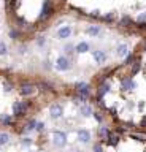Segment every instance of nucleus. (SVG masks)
Returning a JSON list of instances; mask_svg holds the SVG:
<instances>
[{
  "label": "nucleus",
  "instance_id": "obj_1",
  "mask_svg": "<svg viewBox=\"0 0 146 152\" xmlns=\"http://www.w3.org/2000/svg\"><path fill=\"white\" fill-rule=\"evenodd\" d=\"M54 13V7H53V2L51 0H46V2L43 3V8H41V14L38 18V21H46V19H49L51 16H53Z\"/></svg>",
  "mask_w": 146,
  "mask_h": 152
},
{
  "label": "nucleus",
  "instance_id": "obj_2",
  "mask_svg": "<svg viewBox=\"0 0 146 152\" xmlns=\"http://www.w3.org/2000/svg\"><path fill=\"white\" fill-rule=\"evenodd\" d=\"M29 106H30L29 102H15V104H13V114L16 117L24 116L27 113V109H29Z\"/></svg>",
  "mask_w": 146,
  "mask_h": 152
},
{
  "label": "nucleus",
  "instance_id": "obj_3",
  "mask_svg": "<svg viewBox=\"0 0 146 152\" xmlns=\"http://www.w3.org/2000/svg\"><path fill=\"white\" fill-rule=\"evenodd\" d=\"M53 144L56 147H64L67 144V135L64 132H59V130L53 132Z\"/></svg>",
  "mask_w": 146,
  "mask_h": 152
},
{
  "label": "nucleus",
  "instance_id": "obj_4",
  "mask_svg": "<svg viewBox=\"0 0 146 152\" xmlns=\"http://www.w3.org/2000/svg\"><path fill=\"white\" fill-rule=\"evenodd\" d=\"M72 68V64H70V60L67 59L65 56H60L57 60H56V70L59 71H67Z\"/></svg>",
  "mask_w": 146,
  "mask_h": 152
},
{
  "label": "nucleus",
  "instance_id": "obj_5",
  "mask_svg": "<svg viewBox=\"0 0 146 152\" xmlns=\"http://www.w3.org/2000/svg\"><path fill=\"white\" fill-rule=\"evenodd\" d=\"M19 92H21V95H24V97H30V95H34L37 92V86L32 84V83H24L21 86Z\"/></svg>",
  "mask_w": 146,
  "mask_h": 152
},
{
  "label": "nucleus",
  "instance_id": "obj_6",
  "mask_svg": "<svg viewBox=\"0 0 146 152\" xmlns=\"http://www.w3.org/2000/svg\"><path fill=\"white\" fill-rule=\"evenodd\" d=\"M62 113H64V108H62V104H59V103H54L53 106L49 108V114L53 119H59L62 116Z\"/></svg>",
  "mask_w": 146,
  "mask_h": 152
},
{
  "label": "nucleus",
  "instance_id": "obj_7",
  "mask_svg": "<svg viewBox=\"0 0 146 152\" xmlns=\"http://www.w3.org/2000/svg\"><path fill=\"white\" fill-rule=\"evenodd\" d=\"M72 33H73V28L70 26H65V27H62V28L57 30V38L59 40H67V38H70Z\"/></svg>",
  "mask_w": 146,
  "mask_h": 152
},
{
  "label": "nucleus",
  "instance_id": "obj_8",
  "mask_svg": "<svg viewBox=\"0 0 146 152\" xmlns=\"http://www.w3.org/2000/svg\"><path fill=\"white\" fill-rule=\"evenodd\" d=\"M92 57L97 64H105L106 62V54L105 51H92Z\"/></svg>",
  "mask_w": 146,
  "mask_h": 152
},
{
  "label": "nucleus",
  "instance_id": "obj_9",
  "mask_svg": "<svg viewBox=\"0 0 146 152\" xmlns=\"http://www.w3.org/2000/svg\"><path fill=\"white\" fill-rule=\"evenodd\" d=\"M78 140L81 142H89V141H91V132L86 130V128L78 130Z\"/></svg>",
  "mask_w": 146,
  "mask_h": 152
},
{
  "label": "nucleus",
  "instance_id": "obj_10",
  "mask_svg": "<svg viewBox=\"0 0 146 152\" xmlns=\"http://www.w3.org/2000/svg\"><path fill=\"white\" fill-rule=\"evenodd\" d=\"M122 87L127 89V90H134V89L136 87V84H135L134 78H132V76H127V78L122 79Z\"/></svg>",
  "mask_w": 146,
  "mask_h": 152
},
{
  "label": "nucleus",
  "instance_id": "obj_11",
  "mask_svg": "<svg viewBox=\"0 0 146 152\" xmlns=\"http://www.w3.org/2000/svg\"><path fill=\"white\" fill-rule=\"evenodd\" d=\"M89 49H91V46H89L87 41H79L76 46H75V51L79 52V54H84V52H87Z\"/></svg>",
  "mask_w": 146,
  "mask_h": 152
},
{
  "label": "nucleus",
  "instance_id": "obj_12",
  "mask_svg": "<svg viewBox=\"0 0 146 152\" xmlns=\"http://www.w3.org/2000/svg\"><path fill=\"white\" fill-rule=\"evenodd\" d=\"M108 90H110V84H108V83H100V86H98V92H97L98 100L103 98V95H105Z\"/></svg>",
  "mask_w": 146,
  "mask_h": 152
},
{
  "label": "nucleus",
  "instance_id": "obj_13",
  "mask_svg": "<svg viewBox=\"0 0 146 152\" xmlns=\"http://www.w3.org/2000/svg\"><path fill=\"white\" fill-rule=\"evenodd\" d=\"M100 26H91V27H87L86 28V33L89 37H97V35H100Z\"/></svg>",
  "mask_w": 146,
  "mask_h": 152
},
{
  "label": "nucleus",
  "instance_id": "obj_14",
  "mask_svg": "<svg viewBox=\"0 0 146 152\" xmlns=\"http://www.w3.org/2000/svg\"><path fill=\"white\" fill-rule=\"evenodd\" d=\"M106 140L110 144H117V141H119V135L114 132H108V136H106Z\"/></svg>",
  "mask_w": 146,
  "mask_h": 152
},
{
  "label": "nucleus",
  "instance_id": "obj_15",
  "mask_svg": "<svg viewBox=\"0 0 146 152\" xmlns=\"http://www.w3.org/2000/svg\"><path fill=\"white\" fill-rule=\"evenodd\" d=\"M116 54L119 56V57H125L127 54H129V49H127V46H125V45H119V46H117Z\"/></svg>",
  "mask_w": 146,
  "mask_h": 152
},
{
  "label": "nucleus",
  "instance_id": "obj_16",
  "mask_svg": "<svg viewBox=\"0 0 146 152\" xmlns=\"http://www.w3.org/2000/svg\"><path fill=\"white\" fill-rule=\"evenodd\" d=\"M81 114L84 117H89V116H92V108L89 106V104H86L84 103L83 106H81Z\"/></svg>",
  "mask_w": 146,
  "mask_h": 152
},
{
  "label": "nucleus",
  "instance_id": "obj_17",
  "mask_svg": "<svg viewBox=\"0 0 146 152\" xmlns=\"http://www.w3.org/2000/svg\"><path fill=\"white\" fill-rule=\"evenodd\" d=\"M8 142H10V135L5 133V132H2L0 133V146H5V144H8Z\"/></svg>",
  "mask_w": 146,
  "mask_h": 152
},
{
  "label": "nucleus",
  "instance_id": "obj_18",
  "mask_svg": "<svg viewBox=\"0 0 146 152\" xmlns=\"http://www.w3.org/2000/svg\"><path fill=\"white\" fill-rule=\"evenodd\" d=\"M35 122H37V121H34V119L27 122L26 125H24V127H26V128H24V132H26V133H29V132H32V130H35Z\"/></svg>",
  "mask_w": 146,
  "mask_h": 152
},
{
  "label": "nucleus",
  "instance_id": "obj_19",
  "mask_svg": "<svg viewBox=\"0 0 146 152\" xmlns=\"http://www.w3.org/2000/svg\"><path fill=\"white\" fill-rule=\"evenodd\" d=\"M121 26H124V27H130V26H134V22H132V19L130 16H124L121 19Z\"/></svg>",
  "mask_w": 146,
  "mask_h": 152
},
{
  "label": "nucleus",
  "instance_id": "obj_20",
  "mask_svg": "<svg viewBox=\"0 0 146 152\" xmlns=\"http://www.w3.org/2000/svg\"><path fill=\"white\" fill-rule=\"evenodd\" d=\"M108 132H110V130H108L106 127H100V128H98V136H100L102 140H106V136H108Z\"/></svg>",
  "mask_w": 146,
  "mask_h": 152
},
{
  "label": "nucleus",
  "instance_id": "obj_21",
  "mask_svg": "<svg viewBox=\"0 0 146 152\" xmlns=\"http://www.w3.org/2000/svg\"><path fill=\"white\" fill-rule=\"evenodd\" d=\"M8 54V46L5 41H0V56H7Z\"/></svg>",
  "mask_w": 146,
  "mask_h": 152
},
{
  "label": "nucleus",
  "instance_id": "obj_22",
  "mask_svg": "<svg viewBox=\"0 0 146 152\" xmlns=\"http://www.w3.org/2000/svg\"><path fill=\"white\" fill-rule=\"evenodd\" d=\"M21 33L19 30H16V28H13V30H10V38H13V40H19Z\"/></svg>",
  "mask_w": 146,
  "mask_h": 152
},
{
  "label": "nucleus",
  "instance_id": "obj_23",
  "mask_svg": "<svg viewBox=\"0 0 146 152\" xmlns=\"http://www.w3.org/2000/svg\"><path fill=\"white\" fill-rule=\"evenodd\" d=\"M2 124H5V125H13V119L10 116H3L2 117Z\"/></svg>",
  "mask_w": 146,
  "mask_h": 152
},
{
  "label": "nucleus",
  "instance_id": "obj_24",
  "mask_svg": "<svg viewBox=\"0 0 146 152\" xmlns=\"http://www.w3.org/2000/svg\"><path fill=\"white\" fill-rule=\"evenodd\" d=\"M135 60V56H125V60H124V65H132V62Z\"/></svg>",
  "mask_w": 146,
  "mask_h": 152
},
{
  "label": "nucleus",
  "instance_id": "obj_25",
  "mask_svg": "<svg viewBox=\"0 0 146 152\" xmlns=\"http://www.w3.org/2000/svg\"><path fill=\"white\" fill-rule=\"evenodd\" d=\"M140 68H141V65L138 64V62H135V64H134V68H132V76H134L136 71H140Z\"/></svg>",
  "mask_w": 146,
  "mask_h": 152
},
{
  "label": "nucleus",
  "instance_id": "obj_26",
  "mask_svg": "<svg viewBox=\"0 0 146 152\" xmlns=\"http://www.w3.org/2000/svg\"><path fill=\"white\" fill-rule=\"evenodd\" d=\"M91 18H95V19H102V14H100V11L98 10H95V11H92L91 14H89Z\"/></svg>",
  "mask_w": 146,
  "mask_h": 152
},
{
  "label": "nucleus",
  "instance_id": "obj_27",
  "mask_svg": "<svg viewBox=\"0 0 146 152\" xmlns=\"http://www.w3.org/2000/svg\"><path fill=\"white\" fill-rule=\"evenodd\" d=\"M65 52H67V54L75 52V45H67V46H65Z\"/></svg>",
  "mask_w": 146,
  "mask_h": 152
},
{
  "label": "nucleus",
  "instance_id": "obj_28",
  "mask_svg": "<svg viewBox=\"0 0 146 152\" xmlns=\"http://www.w3.org/2000/svg\"><path fill=\"white\" fill-rule=\"evenodd\" d=\"M43 127H45L43 122H35V130L37 132H41V130H43Z\"/></svg>",
  "mask_w": 146,
  "mask_h": 152
},
{
  "label": "nucleus",
  "instance_id": "obj_29",
  "mask_svg": "<svg viewBox=\"0 0 146 152\" xmlns=\"http://www.w3.org/2000/svg\"><path fill=\"white\" fill-rule=\"evenodd\" d=\"M92 116L95 117V121H97V122H102V121H103V116H102L100 113H92Z\"/></svg>",
  "mask_w": 146,
  "mask_h": 152
},
{
  "label": "nucleus",
  "instance_id": "obj_30",
  "mask_svg": "<svg viewBox=\"0 0 146 152\" xmlns=\"http://www.w3.org/2000/svg\"><path fill=\"white\" fill-rule=\"evenodd\" d=\"M13 90V84L10 83V81H7L5 83V92H11Z\"/></svg>",
  "mask_w": 146,
  "mask_h": 152
},
{
  "label": "nucleus",
  "instance_id": "obj_31",
  "mask_svg": "<svg viewBox=\"0 0 146 152\" xmlns=\"http://www.w3.org/2000/svg\"><path fill=\"white\" fill-rule=\"evenodd\" d=\"M136 21H138V22H146V11H145V13H141Z\"/></svg>",
  "mask_w": 146,
  "mask_h": 152
},
{
  "label": "nucleus",
  "instance_id": "obj_32",
  "mask_svg": "<svg viewBox=\"0 0 146 152\" xmlns=\"http://www.w3.org/2000/svg\"><path fill=\"white\" fill-rule=\"evenodd\" d=\"M138 128H140L141 132H146V117L143 119V121H141V124H140V127H138Z\"/></svg>",
  "mask_w": 146,
  "mask_h": 152
},
{
  "label": "nucleus",
  "instance_id": "obj_33",
  "mask_svg": "<svg viewBox=\"0 0 146 152\" xmlns=\"http://www.w3.org/2000/svg\"><path fill=\"white\" fill-rule=\"evenodd\" d=\"M45 43H46L45 37H40V38H38V41H37V45H38V46H45Z\"/></svg>",
  "mask_w": 146,
  "mask_h": 152
},
{
  "label": "nucleus",
  "instance_id": "obj_34",
  "mask_svg": "<svg viewBox=\"0 0 146 152\" xmlns=\"http://www.w3.org/2000/svg\"><path fill=\"white\" fill-rule=\"evenodd\" d=\"M103 19H105V21H113V19H114V14H113V13H108Z\"/></svg>",
  "mask_w": 146,
  "mask_h": 152
},
{
  "label": "nucleus",
  "instance_id": "obj_35",
  "mask_svg": "<svg viewBox=\"0 0 146 152\" xmlns=\"http://www.w3.org/2000/svg\"><path fill=\"white\" fill-rule=\"evenodd\" d=\"M136 27L141 28V30H146V22H138V24H136Z\"/></svg>",
  "mask_w": 146,
  "mask_h": 152
},
{
  "label": "nucleus",
  "instance_id": "obj_36",
  "mask_svg": "<svg viewBox=\"0 0 146 152\" xmlns=\"http://www.w3.org/2000/svg\"><path fill=\"white\" fill-rule=\"evenodd\" d=\"M94 152H103L102 146L100 144H95V146H94Z\"/></svg>",
  "mask_w": 146,
  "mask_h": 152
},
{
  "label": "nucleus",
  "instance_id": "obj_37",
  "mask_svg": "<svg viewBox=\"0 0 146 152\" xmlns=\"http://www.w3.org/2000/svg\"><path fill=\"white\" fill-rule=\"evenodd\" d=\"M22 144L29 146V144H32V140H30V138H24V140H22Z\"/></svg>",
  "mask_w": 146,
  "mask_h": 152
},
{
  "label": "nucleus",
  "instance_id": "obj_38",
  "mask_svg": "<svg viewBox=\"0 0 146 152\" xmlns=\"http://www.w3.org/2000/svg\"><path fill=\"white\" fill-rule=\"evenodd\" d=\"M51 64H53L51 60H46L45 62V68H53V65H51Z\"/></svg>",
  "mask_w": 146,
  "mask_h": 152
},
{
  "label": "nucleus",
  "instance_id": "obj_39",
  "mask_svg": "<svg viewBox=\"0 0 146 152\" xmlns=\"http://www.w3.org/2000/svg\"><path fill=\"white\" fill-rule=\"evenodd\" d=\"M19 52H21V54H26V52H27V48H26V46H21V48H19Z\"/></svg>",
  "mask_w": 146,
  "mask_h": 152
},
{
  "label": "nucleus",
  "instance_id": "obj_40",
  "mask_svg": "<svg viewBox=\"0 0 146 152\" xmlns=\"http://www.w3.org/2000/svg\"><path fill=\"white\" fill-rule=\"evenodd\" d=\"M75 152H83V151H75Z\"/></svg>",
  "mask_w": 146,
  "mask_h": 152
}]
</instances>
